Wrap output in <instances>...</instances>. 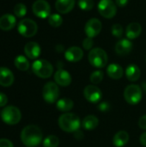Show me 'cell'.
Wrapping results in <instances>:
<instances>
[{
    "label": "cell",
    "instance_id": "7a4b0ae2",
    "mask_svg": "<svg viewBox=\"0 0 146 147\" xmlns=\"http://www.w3.org/2000/svg\"><path fill=\"white\" fill-rule=\"evenodd\" d=\"M58 122L60 129L66 133H74L77 131L81 126L79 117L73 113H65L61 115Z\"/></svg>",
    "mask_w": 146,
    "mask_h": 147
},
{
    "label": "cell",
    "instance_id": "60d3db41",
    "mask_svg": "<svg viewBox=\"0 0 146 147\" xmlns=\"http://www.w3.org/2000/svg\"><path fill=\"white\" fill-rule=\"evenodd\" d=\"M142 87H143V90H145L146 92V82L145 83H143V84H142Z\"/></svg>",
    "mask_w": 146,
    "mask_h": 147
},
{
    "label": "cell",
    "instance_id": "f1b7e54d",
    "mask_svg": "<svg viewBox=\"0 0 146 147\" xmlns=\"http://www.w3.org/2000/svg\"><path fill=\"white\" fill-rule=\"evenodd\" d=\"M103 77H104V73L102 71H95L90 74L89 79L93 84H98L102 81Z\"/></svg>",
    "mask_w": 146,
    "mask_h": 147
},
{
    "label": "cell",
    "instance_id": "ba28073f",
    "mask_svg": "<svg viewBox=\"0 0 146 147\" xmlns=\"http://www.w3.org/2000/svg\"><path fill=\"white\" fill-rule=\"evenodd\" d=\"M42 96L48 103L56 102L59 96V89L58 84L54 82H47L43 87Z\"/></svg>",
    "mask_w": 146,
    "mask_h": 147
},
{
    "label": "cell",
    "instance_id": "d4e9b609",
    "mask_svg": "<svg viewBox=\"0 0 146 147\" xmlns=\"http://www.w3.org/2000/svg\"><path fill=\"white\" fill-rule=\"evenodd\" d=\"M99 120L95 115H87L82 121V126L86 130H93L98 127Z\"/></svg>",
    "mask_w": 146,
    "mask_h": 147
},
{
    "label": "cell",
    "instance_id": "5b68a950",
    "mask_svg": "<svg viewBox=\"0 0 146 147\" xmlns=\"http://www.w3.org/2000/svg\"><path fill=\"white\" fill-rule=\"evenodd\" d=\"M1 118L8 125H15L22 119V114L18 108L15 106H6L1 112Z\"/></svg>",
    "mask_w": 146,
    "mask_h": 147
},
{
    "label": "cell",
    "instance_id": "44dd1931",
    "mask_svg": "<svg viewBox=\"0 0 146 147\" xmlns=\"http://www.w3.org/2000/svg\"><path fill=\"white\" fill-rule=\"evenodd\" d=\"M107 73H108L109 78L117 80V79H120L123 77L124 70H123V68L120 65L113 63V64H110L108 66Z\"/></svg>",
    "mask_w": 146,
    "mask_h": 147
},
{
    "label": "cell",
    "instance_id": "83f0119b",
    "mask_svg": "<svg viewBox=\"0 0 146 147\" xmlns=\"http://www.w3.org/2000/svg\"><path fill=\"white\" fill-rule=\"evenodd\" d=\"M49 24L53 28H58L63 23V18L59 14H52L48 17Z\"/></svg>",
    "mask_w": 146,
    "mask_h": 147
},
{
    "label": "cell",
    "instance_id": "cb8c5ba5",
    "mask_svg": "<svg viewBox=\"0 0 146 147\" xmlns=\"http://www.w3.org/2000/svg\"><path fill=\"white\" fill-rule=\"evenodd\" d=\"M73 106H74V102L70 98H61L59 100L57 101V103H56V107L57 109L61 111V112H69L70 110H71L73 109Z\"/></svg>",
    "mask_w": 146,
    "mask_h": 147
},
{
    "label": "cell",
    "instance_id": "4dcf8cb0",
    "mask_svg": "<svg viewBox=\"0 0 146 147\" xmlns=\"http://www.w3.org/2000/svg\"><path fill=\"white\" fill-rule=\"evenodd\" d=\"M95 5V3L93 0H79L78 1V6L81 9L88 11L93 9Z\"/></svg>",
    "mask_w": 146,
    "mask_h": 147
},
{
    "label": "cell",
    "instance_id": "d6a6232c",
    "mask_svg": "<svg viewBox=\"0 0 146 147\" xmlns=\"http://www.w3.org/2000/svg\"><path fill=\"white\" fill-rule=\"evenodd\" d=\"M93 46H94V41H93L92 38L87 37V38H85L83 40V47L85 50H90V49H92Z\"/></svg>",
    "mask_w": 146,
    "mask_h": 147
},
{
    "label": "cell",
    "instance_id": "484cf974",
    "mask_svg": "<svg viewBox=\"0 0 146 147\" xmlns=\"http://www.w3.org/2000/svg\"><path fill=\"white\" fill-rule=\"evenodd\" d=\"M14 64H15V66L22 71H28L29 68V65H30L28 59L22 55H18L17 57H15Z\"/></svg>",
    "mask_w": 146,
    "mask_h": 147
},
{
    "label": "cell",
    "instance_id": "74e56055",
    "mask_svg": "<svg viewBox=\"0 0 146 147\" xmlns=\"http://www.w3.org/2000/svg\"><path fill=\"white\" fill-rule=\"evenodd\" d=\"M74 137H75V139H77V140H82L83 139L84 135H83V132L80 131V130L78 129L77 131L74 132Z\"/></svg>",
    "mask_w": 146,
    "mask_h": 147
},
{
    "label": "cell",
    "instance_id": "e0dca14e",
    "mask_svg": "<svg viewBox=\"0 0 146 147\" xmlns=\"http://www.w3.org/2000/svg\"><path fill=\"white\" fill-rule=\"evenodd\" d=\"M14 83V75L7 67H0V85L3 87H9Z\"/></svg>",
    "mask_w": 146,
    "mask_h": 147
},
{
    "label": "cell",
    "instance_id": "8fae6325",
    "mask_svg": "<svg viewBox=\"0 0 146 147\" xmlns=\"http://www.w3.org/2000/svg\"><path fill=\"white\" fill-rule=\"evenodd\" d=\"M102 24L99 19L91 18L86 22L84 27V32L87 37L93 39L94 37L97 36L100 34V32L102 31Z\"/></svg>",
    "mask_w": 146,
    "mask_h": 147
},
{
    "label": "cell",
    "instance_id": "4316f807",
    "mask_svg": "<svg viewBox=\"0 0 146 147\" xmlns=\"http://www.w3.org/2000/svg\"><path fill=\"white\" fill-rule=\"evenodd\" d=\"M59 145V140L55 135H49L43 140L44 147H58Z\"/></svg>",
    "mask_w": 146,
    "mask_h": 147
},
{
    "label": "cell",
    "instance_id": "603a6c76",
    "mask_svg": "<svg viewBox=\"0 0 146 147\" xmlns=\"http://www.w3.org/2000/svg\"><path fill=\"white\" fill-rule=\"evenodd\" d=\"M141 75L140 69L138 65L134 64L129 65L126 69V76L127 79L131 82H136L139 79Z\"/></svg>",
    "mask_w": 146,
    "mask_h": 147
},
{
    "label": "cell",
    "instance_id": "8d00e7d4",
    "mask_svg": "<svg viewBox=\"0 0 146 147\" xmlns=\"http://www.w3.org/2000/svg\"><path fill=\"white\" fill-rule=\"evenodd\" d=\"M139 127L141 129L146 130V115L140 117V119L139 120Z\"/></svg>",
    "mask_w": 146,
    "mask_h": 147
},
{
    "label": "cell",
    "instance_id": "f35d334b",
    "mask_svg": "<svg viewBox=\"0 0 146 147\" xmlns=\"http://www.w3.org/2000/svg\"><path fill=\"white\" fill-rule=\"evenodd\" d=\"M115 1H116V4L119 7H125L128 3L129 0H115Z\"/></svg>",
    "mask_w": 146,
    "mask_h": 147
},
{
    "label": "cell",
    "instance_id": "7402d4cb",
    "mask_svg": "<svg viewBox=\"0 0 146 147\" xmlns=\"http://www.w3.org/2000/svg\"><path fill=\"white\" fill-rule=\"evenodd\" d=\"M129 134L126 131H119L113 138V144L115 147H123L129 141Z\"/></svg>",
    "mask_w": 146,
    "mask_h": 147
},
{
    "label": "cell",
    "instance_id": "ffe728a7",
    "mask_svg": "<svg viewBox=\"0 0 146 147\" xmlns=\"http://www.w3.org/2000/svg\"><path fill=\"white\" fill-rule=\"evenodd\" d=\"M142 32V27L138 22L130 23L126 28V35L129 40H134L138 38Z\"/></svg>",
    "mask_w": 146,
    "mask_h": 147
},
{
    "label": "cell",
    "instance_id": "e575fe53",
    "mask_svg": "<svg viewBox=\"0 0 146 147\" xmlns=\"http://www.w3.org/2000/svg\"><path fill=\"white\" fill-rule=\"evenodd\" d=\"M0 147H14V146H13V143L8 139H1Z\"/></svg>",
    "mask_w": 146,
    "mask_h": 147
},
{
    "label": "cell",
    "instance_id": "1f68e13d",
    "mask_svg": "<svg viewBox=\"0 0 146 147\" xmlns=\"http://www.w3.org/2000/svg\"><path fill=\"white\" fill-rule=\"evenodd\" d=\"M111 31H112V34H113V35H114V37L120 38V37L122 36L124 29H123V27H122L120 24L116 23V24H114V25H113L112 30H111Z\"/></svg>",
    "mask_w": 146,
    "mask_h": 147
},
{
    "label": "cell",
    "instance_id": "4fadbf2b",
    "mask_svg": "<svg viewBox=\"0 0 146 147\" xmlns=\"http://www.w3.org/2000/svg\"><path fill=\"white\" fill-rule=\"evenodd\" d=\"M54 80L58 85L67 87L71 83V76L67 71L64 69H59L54 74Z\"/></svg>",
    "mask_w": 146,
    "mask_h": 147
},
{
    "label": "cell",
    "instance_id": "6da1fadb",
    "mask_svg": "<svg viewBox=\"0 0 146 147\" xmlns=\"http://www.w3.org/2000/svg\"><path fill=\"white\" fill-rule=\"evenodd\" d=\"M43 134L40 128L35 125H28L21 132V140L27 147H35L42 141Z\"/></svg>",
    "mask_w": 146,
    "mask_h": 147
},
{
    "label": "cell",
    "instance_id": "d6986e66",
    "mask_svg": "<svg viewBox=\"0 0 146 147\" xmlns=\"http://www.w3.org/2000/svg\"><path fill=\"white\" fill-rule=\"evenodd\" d=\"M75 0H56L55 8L60 14H67L75 6Z\"/></svg>",
    "mask_w": 146,
    "mask_h": 147
},
{
    "label": "cell",
    "instance_id": "9c48e42d",
    "mask_svg": "<svg viewBox=\"0 0 146 147\" xmlns=\"http://www.w3.org/2000/svg\"><path fill=\"white\" fill-rule=\"evenodd\" d=\"M98 11L104 18H113L117 12V6L112 0H101L98 3Z\"/></svg>",
    "mask_w": 146,
    "mask_h": 147
},
{
    "label": "cell",
    "instance_id": "2e32d148",
    "mask_svg": "<svg viewBox=\"0 0 146 147\" xmlns=\"http://www.w3.org/2000/svg\"><path fill=\"white\" fill-rule=\"evenodd\" d=\"M40 47L38 43L34 41L28 42L24 47L25 55L30 59H35L40 55Z\"/></svg>",
    "mask_w": 146,
    "mask_h": 147
},
{
    "label": "cell",
    "instance_id": "5bb4252c",
    "mask_svg": "<svg viewBox=\"0 0 146 147\" xmlns=\"http://www.w3.org/2000/svg\"><path fill=\"white\" fill-rule=\"evenodd\" d=\"M65 57L70 62H78L83 57V51L78 47H71L65 51Z\"/></svg>",
    "mask_w": 146,
    "mask_h": 147
},
{
    "label": "cell",
    "instance_id": "836d02e7",
    "mask_svg": "<svg viewBox=\"0 0 146 147\" xmlns=\"http://www.w3.org/2000/svg\"><path fill=\"white\" fill-rule=\"evenodd\" d=\"M98 109H99V110L100 111H102V112H108L109 109H110V104L108 103V102H102L99 106H98Z\"/></svg>",
    "mask_w": 146,
    "mask_h": 147
},
{
    "label": "cell",
    "instance_id": "277c9868",
    "mask_svg": "<svg viewBox=\"0 0 146 147\" xmlns=\"http://www.w3.org/2000/svg\"><path fill=\"white\" fill-rule=\"evenodd\" d=\"M33 72L40 78H48L52 75L53 67L46 59H37L32 65Z\"/></svg>",
    "mask_w": 146,
    "mask_h": 147
},
{
    "label": "cell",
    "instance_id": "ab89813d",
    "mask_svg": "<svg viewBox=\"0 0 146 147\" xmlns=\"http://www.w3.org/2000/svg\"><path fill=\"white\" fill-rule=\"evenodd\" d=\"M139 141H140V143H141L142 146L146 147V132L141 134V136L139 138Z\"/></svg>",
    "mask_w": 146,
    "mask_h": 147
},
{
    "label": "cell",
    "instance_id": "d590c367",
    "mask_svg": "<svg viewBox=\"0 0 146 147\" xmlns=\"http://www.w3.org/2000/svg\"><path fill=\"white\" fill-rule=\"evenodd\" d=\"M8 102V97L5 94L0 92V107H4Z\"/></svg>",
    "mask_w": 146,
    "mask_h": 147
},
{
    "label": "cell",
    "instance_id": "9a60e30c",
    "mask_svg": "<svg viewBox=\"0 0 146 147\" xmlns=\"http://www.w3.org/2000/svg\"><path fill=\"white\" fill-rule=\"evenodd\" d=\"M133 50V42L129 39H121L115 45V52L120 56L127 55Z\"/></svg>",
    "mask_w": 146,
    "mask_h": 147
},
{
    "label": "cell",
    "instance_id": "ac0fdd59",
    "mask_svg": "<svg viewBox=\"0 0 146 147\" xmlns=\"http://www.w3.org/2000/svg\"><path fill=\"white\" fill-rule=\"evenodd\" d=\"M16 24V19L13 15L5 14L0 17V29L9 31L12 29Z\"/></svg>",
    "mask_w": 146,
    "mask_h": 147
},
{
    "label": "cell",
    "instance_id": "3957f363",
    "mask_svg": "<svg viewBox=\"0 0 146 147\" xmlns=\"http://www.w3.org/2000/svg\"><path fill=\"white\" fill-rule=\"evenodd\" d=\"M88 59L89 64L96 68L105 67L108 61L107 53L100 47L92 48L89 53Z\"/></svg>",
    "mask_w": 146,
    "mask_h": 147
},
{
    "label": "cell",
    "instance_id": "7c38bea8",
    "mask_svg": "<svg viewBox=\"0 0 146 147\" xmlns=\"http://www.w3.org/2000/svg\"><path fill=\"white\" fill-rule=\"evenodd\" d=\"M83 96L88 102L96 103L102 98V92L96 85H87L83 90Z\"/></svg>",
    "mask_w": 146,
    "mask_h": 147
},
{
    "label": "cell",
    "instance_id": "52a82bcc",
    "mask_svg": "<svg viewBox=\"0 0 146 147\" xmlns=\"http://www.w3.org/2000/svg\"><path fill=\"white\" fill-rule=\"evenodd\" d=\"M17 30L19 34L23 37L30 38L36 34L38 30V26L34 21L29 18H26L19 22L17 26Z\"/></svg>",
    "mask_w": 146,
    "mask_h": 147
},
{
    "label": "cell",
    "instance_id": "30bf717a",
    "mask_svg": "<svg viewBox=\"0 0 146 147\" xmlns=\"http://www.w3.org/2000/svg\"><path fill=\"white\" fill-rule=\"evenodd\" d=\"M34 14L39 18H46L49 17L51 13L50 4L46 0H36L32 6Z\"/></svg>",
    "mask_w": 146,
    "mask_h": 147
},
{
    "label": "cell",
    "instance_id": "f546056e",
    "mask_svg": "<svg viewBox=\"0 0 146 147\" xmlns=\"http://www.w3.org/2000/svg\"><path fill=\"white\" fill-rule=\"evenodd\" d=\"M14 13L17 17H23L27 14V7L25 4L20 3L14 7Z\"/></svg>",
    "mask_w": 146,
    "mask_h": 147
},
{
    "label": "cell",
    "instance_id": "8992f818",
    "mask_svg": "<svg viewBox=\"0 0 146 147\" xmlns=\"http://www.w3.org/2000/svg\"><path fill=\"white\" fill-rule=\"evenodd\" d=\"M143 96L142 89L137 84L127 85L124 90V98L126 102L131 105L138 104Z\"/></svg>",
    "mask_w": 146,
    "mask_h": 147
}]
</instances>
